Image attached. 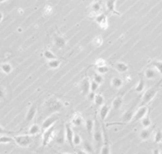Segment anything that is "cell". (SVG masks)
<instances>
[{
  "label": "cell",
  "mask_w": 162,
  "mask_h": 154,
  "mask_svg": "<svg viewBox=\"0 0 162 154\" xmlns=\"http://www.w3.org/2000/svg\"><path fill=\"white\" fill-rule=\"evenodd\" d=\"M159 153H162V149H161V150H159Z\"/></svg>",
  "instance_id": "f907efd6"
},
{
  "label": "cell",
  "mask_w": 162,
  "mask_h": 154,
  "mask_svg": "<svg viewBox=\"0 0 162 154\" xmlns=\"http://www.w3.org/2000/svg\"><path fill=\"white\" fill-rule=\"evenodd\" d=\"M114 68H115L118 73H126V72L129 71V66H128V64H126L125 62H122V61L116 62V64H114Z\"/></svg>",
  "instance_id": "d6986e66"
},
{
  "label": "cell",
  "mask_w": 162,
  "mask_h": 154,
  "mask_svg": "<svg viewBox=\"0 0 162 154\" xmlns=\"http://www.w3.org/2000/svg\"><path fill=\"white\" fill-rule=\"evenodd\" d=\"M95 22L102 30L108 29V17L105 13H98L95 15Z\"/></svg>",
  "instance_id": "ba28073f"
},
{
  "label": "cell",
  "mask_w": 162,
  "mask_h": 154,
  "mask_svg": "<svg viewBox=\"0 0 162 154\" xmlns=\"http://www.w3.org/2000/svg\"><path fill=\"white\" fill-rule=\"evenodd\" d=\"M141 122H142V125L143 128H149L151 124H152V121H151V118L149 117V115H145L143 118H141Z\"/></svg>",
  "instance_id": "836d02e7"
},
{
  "label": "cell",
  "mask_w": 162,
  "mask_h": 154,
  "mask_svg": "<svg viewBox=\"0 0 162 154\" xmlns=\"http://www.w3.org/2000/svg\"><path fill=\"white\" fill-rule=\"evenodd\" d=\"M144 90H145V81H144L143 78H141L140 81L138 82V84H137L136 87L134 88V92H136V93H142Z\"/></svg>",
  "instance_id": "d4e9b609"
},
{
  "label": "cell",
  "mask_w": 162,
  "mask_h": 154,
  "mask_svg": "<svg viewBox=\"0 0 162 154\" xmlns=\"http://www.w3.org/2000/svg\"><path fill=\"white\" fill-rule=\"evenodd\" d=\"M103 44V38L101 36H96L93 40V45L95 47H100Z\"/></svg>",
  "instance_id": "74e56055"
},
{
  "label": "cell",
  "mask_w": 162,
  "mask_h": 154,
  "mask_svg": "<svg viewBox=\"0 0 162 154\" xmlns=\"http://www.w3.org/2000/svg\"><path fill=\"white\" fill-rule=\"evenodd\" d=\"M51 12H52V6H51V5H49V4L45 6V15H49Z\"/></svg>",
  "instance_id": "7bdbcfd3"
},
{
  "label": "cell",
  "mask_w": 162,
  "mask_h": 154,
  "mask_svg": "<svg viewBox=\"0 0 162 154\" xmlns=\"http://www.w3.org/2000/svg\"><path fill=\"white\" fill-rule=\"evenodd\" d=\"M102 132H103V145L101 146L100 153L101 154H109L111 152L110 150V145H109V138L105 129V125H102Z\"/></svg>",
  "instance_id": "8992f818"
},
{
  "label": "cell",
  "mask_w": 162,
  "mask_h": 154,
  "mask_svg": "<svg viewBox=\"0 0 162 154\" xmlns=\"http://www.w3.org/2000/svg\"><path fill=\"white\" fill-rule=\"evenodd\" d=\"M91 10H92V12L95 15H98V13L101 11V3L98 1L93 2L92 4H91Z\"/></svg>",
  "instance_id": "f1b7e54d"
},
{
  "label": "cell",
  "mask_w": 162,
  "mask_h": 154,
  "mask_svg": "<svg viewBox=\"0 0 162 154\" xmlns=\"http://www.w3.org/2000/svg\"><path fill=\"white\" fill-rule=\"evenodd\" d=\"M151 136V132L148 130V128H144V130L141 131L140 133V139L143 140V141H146L150 138Z\"/></svg>",
  "instance_id": "1f68e13d"
},
{
  "label": "cell",
  "mask_w": 162,
  "mask_h": 154,
  "mask_svg": "<svg viewBox=\"0 0 162 154\" xmlns=\"http://www.w3.org/2000/svg\"><path fill=\"white\" fill-rule=\"evenodd\" d=\"M102 65H106V61L103 58H98L95 61V66H102Z\"/></svg>",
  "instance_id": "60d3db41"
},
{
  "label": "cell",
  "mask_w": 162,
  "mask_h": 154,
  "mask_svg": "<svg viewBox=\"0 0 162 154\" xmlns=\"http://www.w3.org/2000/svg\"><path fill=\"white\" fill-rule=\"evenodd\" d=\"M68 42H66V39L61 35H58V34H55L54 35V45L58 49H62L66 46Z\"/></svg>",
  "instance_id": "4fadbf2b"
},
{
  "label": "cell",
  "mask_w": 162,
  "mask_h": 154,
  "mask_svg": "<svg viewBox=\"0 0 162 154\" xmlns=\"http://www.w3.org/2000/svg\"><path fill=\"white\" fill-rule=\"evenodd\" d=\"M116 1L117 0H108L106 2V8H107V11L112 13V15H120V12H118L116 10Z\"/></svg>",
  "instance_id": "9a60e30c"
},
{
  "label": "cell",
  "mask_w": 162,
  "mask_h": 154,
  "mask_svg": "<svg viewBox=\"0 0 162 154\" xmlns=\"http://www.w3.org/2000/svg\"><path fill=\"white\" fill-rule=\"evenodd\" d=\"M95 94H96L95 92H92V91H90V92L87 94L88 99L91 100V101H93V100H94V97H95Z\"/></svg>",
  "instance_id": "f6af8a7d"
},
{
  "label": "cell",
  "mask_w": 162,
  "mask_h": 154,
  "mask_svg": "<svg viewBox=\"0 0 162 154\" xmlns=\"http://www.w3.org/2000/svg\"><path fill=\"white\" fill-rule=\"evenodd\" d=\"M153 153H156V154H158V153H159V150H153Z\"/></svg>",
  "instance_id": "c3c4849f"
},
{
  "label": "cell",
  "mask_w": 162,
  "mask_h": 154,
  "mask_svg": "<svg viewBox=\"0 0 162 154\" xmlns=\"http://www.w3.org/2000/svg\"><path fill=\"white\" fill-rule=\"evenodd\" d=\"M159 87H160V84H158L157 86H154V87H151V88L147 89L145 92H144L143 96H142V104H148L150 103L151 101L154 99V97L156 96V94L159 90Z\"/></svg>",
  "instance_id": "7a4b0ae2"
},
{
  "label": "cell",
  "mask_w": 162,
  "mask_h": 154,
  "mask_svg": "<svg viewBox=\"0 0 162 154\" xmlns=\"http://www.w3.org/2000/svg\"><path fill=\"white\" fill-rule=\"evenodd\" d=\"M54 139H55L56 143H58V144H62V143L64 142V140H63V137H62L61 135H59L58 137H56V136H55Z\"/></svg>",
  "instance_id": "ee69618b"
},
{
  "label": "cell",
  "mask_w": 162,
  "mask_h": 154,
  "mask_svg": "<svg viewBox=\"0 0 162 154\" xmlns=\"http://www.w3.org/2000/svg\"><path fill=\"white\" fill-rule=\"evenodd\" d=\"M73 135H75V132H73L72 125L70 124H65V140L66 142L68 143V145L72 147V149H75V145H73L72 139H73Z\"/></svg>",
  "instance_id": "9c48e42d"
},
{
  "label": "cell",
  "mask_w": 162,
  "mask_h": 154,
  "mask_svg": "<svg viewBox=\"0 0 162 154\" xmlns=\"http://www.w3.org/2000/svg\"><path fill=\"white\" fill-rule=\"evenodd\" d=\"M93 80H94V81L96 82V83L99 84V85H101V84L104 82L103 75H100V73H94Z\"/></svg>",
  "instance_id": "f35d334b"
},
{
  "label": "cell",
  "mask_w": 162,
  "mask_h": 154,
  "mask_svg": "<svg viewBox=\"0 0 162 154\" xmlns=\"http://www.w3.org/2000/svg\"><path fill=\"white\" fill-rule=\"evenodd\" d=\"M13 142V138L9 137L8 135H1L0 136V144H9Z\"/></svg>",
  "instance_id": "d6a6232c"
},
{
  "label": "cell",
  "mask_w": 162,
  "mask_h": 154,
  "mask_svg": "<svg viewBox=\"0 0 162 154\" xmlns=\"http://www.w3.org/2000/svg\"><path fill=\"white\" fill-rule=\"evenodd\" d=\"M156 76H157V73L156 71H155L154 68H147L145 73H144V77L147 79V80H154V79H156Z\"/></svg>",
  "instance_id": "7402d4cb"
},
{
  "label": "cell",
  "mask_w": 162,
  "mask_h": 154,
  "mask_svg": "<svg viewBox=\"0 0 162 154\" xmlns=\"http://www.w3.org/2000/svg\"><path fill=\"white\" fill-rule=\"evenodd\" d=\"M72 142H73V145H75V147L77 146H80L81 144H82V137H81L80 134H76L73 135V139H72Z\"/></svg>",
  "instance_id": "8d00e7d4"
},
{
  "label": "cell",
  "mask_w": 162,
  "mask_h": 154,
  "mask_svg": "<svg viewBox=\"0 0 162 154\" xmlns=\"http://www.w3.org/2000/svg\"><path fill=\"white\" fill-rule=\"evenodd\" d=\"M99 84L96 83L94 81V80H92V81L90 82V91H92V92H95L96 93V91L98 90V88H99Z\"/></svg>",
  "instance_id": "ab89813d"
},
{
  "label": "cell",
  "mask_w": 162,
  "mask_h": 154,
  "mask_svg": "<svg viewBox=\"0 0 162 154\" xmlns=\"http://www.w3.org/2000/svg\"><path fill=\"white\" fill-rule=\"evenodd\" d=\"M5 1H7V0H0V3H3V2H5Z\"/></svg>",
  "instance_id": "681fc988"
},
{
  "label": "cell",
  "mask_w": 162,
  "mask_h": 154,
  "mask_svg": "<svg viewBox=\"0 0 162 154\" xmlns=\"http://www.w3.org/2000/svg\"><path fill=\"white\" fill-rule=\"evenodd\" d=\"M4 96H5V91H4V89H3L1 86H0V100L3 99Z\"/></svg>",
  "instance_id": "bcb514c9"
},
{
  "label": "cell",
  "mask_w": 162,
  "mask_h": 154,
  "mask_svg": "<svg viewBox=\"0 0 162 154\" xmlns=\"http://www.w3.org/2000/svg\"><path fill=\"white\" fill-rule=\"evenodd\" d=\"M85 125H86V130L88 131L90 135L93 134V130H94V125H95V121L92 118H88L85 121Z\"/></svg>",
  "instance_id": "484cf974"
},
{
  "label": "cell",
  "mask_w": 162,
  "mask_h": 154,
  "mask_svg": "<svg viewBox=\"0 0 162 154\" xmlns=\"http://www.w3.org/2000/svg\"><path fill=\"white\" fill-rule=\"evenodd\" d=\"M9 134H11V132L5 130V129L3 128L1 125H0V136L1 135H9Z\"/></svg>",
  "instance_id": "b9f144b4"
},
{
  "label": "cell",
  "mask_w": 162,
  "mask_h": 154,
  "mask_svg": "<svg viewBox=\"0 0 162 154\" xmlns=\"http://www.w3.org/2000/svg\"><path fill=\"white\" fill-rule=\"evenodd\" d=\"M83 152H85V153H89V154H92L95 152V150L93 148V146L92 144H91L90 142H84V144H83Z\"/></svg>",
  "instance_id": "f546056e"
},
{
  "label": "cell",
  "mask_w": 162,
  "mask_h": 154,
  "mask_svg": "<svg viewBox=\"0 0 162 154\" xmlns=\"http://www.w3.org/2000/svg\"><path fill=\"white\" fill-rule=\"evenodd\" d=\"M57 120H58L57 115H50V117L45 118L41 125V133H43L46 130H48V129H50L51 127H53L55 122L57 121Z\"/></svg>",
  "instance_id": "52a82bcc"
},
{
  "label": "cell",
  "mask_w": 162,
  "mask_h": 154,
  "mask_svg": "<svg viewBox=\"0 0 162 154\" xmlns=\"http://www.w3.org/2000/svg\"><path fill=\"white\" fill-rule=\"evenodd\" d=\"M149 111V108L148 106L145 105H142L137 111H135V114H134V117H133V121H141V118H143L145 115L148 113Z\"/></svg>",
  "instance_id": "8fae6325"
},
{
  "label": "cell",
  "mask_w": 162,
  "mask_h": 154,
  "mask_svg": "<svg viewBox=\"0 0 162 154\" xmlns=\"http://www.w3.org/2000/svg\"><path fill=\"white\" fill-rule=\"evenodd\" d=\"M2 20H3V13L2 11H0V23L2 22Z\"/></svg>",
  "instance_id": "7dc6e473"
},
{
  "label": "cell",
  "mask_w": 162,
  "mask_h": 154,
  "mask_svg": "<svg viewBox=\"0 0 162 154\" xmlns=\"http://www.w3.org/2000/svg\"><path fill=\"white\" fill-rule=\"evenodd\" d=\"M90 82L91 80L89 79V77H85L82 81L80 83V89H81V93L83 95H86L90 92Z\"/></svg>",
  "instance_id": "7c38bea8"
},
{
  "label": "cell",
  "mask_w": 162,
  "mask_h": 154,
  "mask_svg": "<svg viewBox=\"0 0 162 154\" xmlns=\"http://www.w3.org/2000/svg\"><path fill=\"white\" fill-rule=\"evenodd\" d=\"M95 68H96V73H100V75H105V73H107L109 72V68L107 64L106 65H102V66H95Z\"/></svg>",
  "instance_id": "e575fe53"
},
{
  "label": "cell",
  "mask_w": 162,
  "mask_h": 154,
  "mask_svg": "<svg viewBox=\"0 0 162 154\" xmlns=\"http://www.w3.org/2000/svg\"><path fill=\"white\" fill-rule=\"evenodd\" d=\"M37 113V106L36 105H33L31 106L29 109H28L27 113H26V121L27 122H31L32 121L34 120L35 115Z\"/></svg>",
  "instance_id": "e0dca14e"
},
{
  "label": "cell",
  "mask_w": 162,
  "mask_h": 154,
  "mask_svg": "<svg viewBox=\"0 0 162 154\" xmlns=\"http://www.w3.org/2000/svg\"><path fill=\"white\" fill-rule=\"evenodd\" d=\"M47 65H48V68L50 69H57V68H60L61 60H60V59H58V58L51 59V60H48Z\"/></svg>",
  "instance_id": "ffe728a7"
},
{
  "label": "cell",
  "mask_w": 162,
  "mask_h": 154,
  "mask_svg": "<svg viewBox=\"0 0 162 154\" xmlns=\"http://www.w3.org/2000/svg\"><path fill=\"white\" fill-rule=\"evenodd\" d=\"M122 85H124V81H122V79H120L119 77H114V78L111 79V86L114 87V88L119 89L121 88Z\"/></svg>",
  "instance_id": "cb8c5ba5"
},
{
  "label": "cell",
  "mask_w": 162,
  "mask_h": 154,
  "mask_svg": "<svg viewBox=\"0 0 162 154\" xmlns=\"http://www.w3.org/2000/svg\"><path fill=\"white\" fill-rule=\"evenodd\" d=\"M93 138L96 142L97 146L99 147L102 145L103 143V132L100 129L99 125H98V121H97V118H95V125H94V130H93Z\"/></svg>",
  "instance_id": "277c9868"
},
{
  "label": "cell",
  "mask_w": 162,
  "mask_h": 154,
  "mask_svg": "<svg viewBox=\"0 0 162 154\" xmlns=\"http://www.w3.org/2000/svg\"><path fill=\"white\" fill-rule=\"evenodd\" d=\"M13 138V142H15V144L20 147H23V148H26V147H29L32 142H33V139H32V136L27 134V135H17L15 136Z\"/></svg>",
  "instance_id": "3957f363"
},
{
  "label": "cell",
  "mask_w": 162,
  "mask_h": 154,
  "mask_svg": "<svg viewBox=\"0 0 162 154\" xmlns=\"http://www.w3.org/2000/svg\"><path fill=\"white\" fill-rule=\"evenodd\" d=\"M122 103H124V98L121 96H116L114 99L112 100L111 107L113 108L114 110H118L120 109V107L122 106Z\"/></svg>",
  "instance_id": "ac0fdd59"
},
{
  "label": "cell",
  "mask_w": 162,
  "mask_h": 154,
  "mask_svg": "<svg viewBox=\"0 0 162 154\" xmlns=\"http://www.w3.org/2000/svg\"><path fill=\"white\" fill-rule=\"evenodd\" d=\"M41 133V127L37 124H33L28 130V134L31 136H36Z\"/></svg>",
  "instance_id": "44dd1931"
},
{
  "label": "cell",
  "mask_w": 162,
  "mask_h": 154,
  "mask_svg": "<svg viewBox=\"0 0 162 154\" xmlns=\"http://www.w3.org/2000/svg\"><path fill=\"white\" fill-rule=\"evenodd\" d=\"M94 103L95 105L97 106H102L105 102V99H104V96L102 94H95V97H94Z\"/></svg>",
  "instance_id": "4316f807"
},
{
  "label": "cell",
  "mask_w": 162,
  "mask_h": 154,
  "mask_svg": "<svg viewBox=\"0 0 162 154\" xmlns=\"http://www.w3.org/2000/svg\"><path fill=\"white\" fill-rule=\"evenodd\" d=\"M109 112H110V106L107 105V104H103L102 106H100V110H99V117L102 122H104V121L106 120Z\"/></svg>",
  "instance_id": "5bb4252c"
},
{
  "label": "cell",
  "mask_w": 162,
  "mask_h": 154,
  "mask_svg": "<svg viewBox=\"0 0 162 154\" xmlns=\"http://www.w3.org/2000/svg\"><path fill=\"white\" fill-rule=\"evenodd\" d=\"M154 142L156 144H161L162 143V130H157L154 135Z\"/></svg>",
  "instance_id": "d590c367"
},
{
  "label": "cell",
  "mask_w": 162,
  "mask_h": 154,
  "mask_svg": "<svg viewBox=\"0 0 162 154\" xmlns=\"http://www.w3.org/2000/svg\"><path fill=\"white\" fill-rule=\"evenodd\" d=\"M56 136L55 129L53 127H51L50 129H48L45 132H43V137H42V146L45 147L50 143L52 140H54Z\"/></svg>",
  "instance_id": "5b68a950"
},
{
  "label": "cell",
  "mask_w": 162,
  "mask_h": 154,
  "mask_svg": "<svg viewBox=\"0 0 162 154\" xmlns=\"http://www.w3.org/2000/svg\"><path fill=\"white\" fill-rule=\"evenodd\" d=\"M12 65L9 64V62H4V64H2L0 65V71H1L3 73H5V75H9L10 73L12 72Z\"/></svg>",
  "instance_id": "603a6c76"
},
{
  "label": "cell",
  "mask_w": 162,
  "mask_h": 154,
  "mask_svg": "<svg viewBox=\"0 0 162 154\" xmlns=\"http://www.w3.org/2000/svg\"><path fill=\"white\" fill-rule=\"evenodd\" d=\"M83 124H84V118L82 114L76 112L72 117V125H75V127H81V125H83Z\"/></svg>",
  "instance_id": "2e32d148"
},
{
  "label": "cell",
  "mask_w": 162,
  "mask_h": 154,
  "mask_svg": "<svg viewBox=\"0 0 162 154\" xmlns=\"http://www.w3.org/2000/svg\"><path fill=\"white\" fill-rule=\"evenodd\" d=\"M150 64L152 66H154V68H156V71L159 73L162 77V60H156V59H154V60H151Z\"/></svg>",
  "instance_id": "83f0119b"
},
{
  "label": "cell",
  "mask_w": 162,
  "mask_h": 154,
  "mask_svg": "<svg viewBox=\"0 0 162 154\" xmlns=\"http://www.w3.org/2000/svg\"><path fill=\"white\" fill-rule=\"evenodd\" d=\"M43 56H44V58H46L47 60H51V59L57 58V56H56L50 49H45V50L43 51Z\"/></svg>",
  "instance_id": "4dcf8cb0"
},
{
  "label": "cell",
  "mask_w": 162,
  "mask_h": 154,
  "mask_svg": "<svg viewBox=\"0 0 162 154\" xmlns=\"http://www.w3.org/2000/svg\"><path fill=\"white\" fill-rule=\"evenodd\" d=\"M134 114H135V108L131 107L122 115L121 122H113V124H109V125H120V124H124V122H131L133 121Z\"/></svg>",
  "instance_id": "30bf717a"
},
{
  "label": "cell",
  "mask_w": 162,
  "mask_h": 154,
  "mask_svg": "<svg viewBox=\"0 0 162 154\" xmlns=\"http://www.w3.org/2000/svg\"><path fill=\"white\" fill-rule=\"evenodd\" d=\"M45 106H46V110L48 113H57L62 111V109L64 108L62 101L60 99L56 97H52L49 98L45 103Z\"/></svg>",
  "instance_id": "6da1fadb"
}]
</instances>
